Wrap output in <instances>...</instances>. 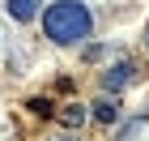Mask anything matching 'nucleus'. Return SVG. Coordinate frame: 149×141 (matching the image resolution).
I'll return each instance as SVG.
<instances>
[{
    "mask_svg": "<svg viewBox=\"0 0 149 141\" xmlns=\"http://www.w3.org/2000/svg\"><path fill=\"white\" fill-rule=\"evenodd\" d=\"M43 34L60 47H77L94 34V13L81 0H56L43 9Z\"/></svg>",
    "mask_w": 149,
    "mask_h": 141,
    "instance_id": "1",
    "label": "nucleus"
},
{
    "mask_svg": "<svg viewBox=\"0 0 149 141\" xmlns=\"http://www.w3.org/2000/svg\"><path fill=\"white\" fill-rule=\"evenodd\" d=\"M132 81H136V64H128V60H119V64H111V69L102 73V90L111 94V98L124 90V86H132Z\"/></svg>",
    "mask_w": 149,
    "mask_h": 141,
    "instance_id": "2",
    "label": "nucleus"
},
{
    "mask_svg": "<svg viewBox=\"0 0 149 141\" xmlns=\"http://www.w3.org/2000/svg\"><path fill=\"white\" fill-rule=\"evenodd\" d=\"M115 141H149V116L141 111V116L124 120V128H119V137Z\"/></svg>",
    "mask_w": 149,
    "mask_h": 141,
    "instance_id": "3",
    "label": "nucleus"
},
{
    "mask_svg": "<svg viewBox=\"0 0 149 141\" xmlns=\"http://www.w3.org/2000/svg\"><path fill=\"white\" fill-rule=\"evenodd\" d=\"M38 4H43V0H4V13H9L13 22H34Z\"/></svg>",
    "mask_w": 149,
    "mask_h": 141,
    "instance_id": "4",
    "label": "nucleus"
},
{
    "mask_svg": "<svg viewBox=\"0 0 149 141\" xmlns=\"http://www.w3.org/2000/svg\"><path fill=\"white\" fill-rule=\"evenodd\" d=\"M94 120H98V124L119 120V98H98V103H94Z\"/></svg>",
    "mask_w": 149,
    "mask_h": 141,
    "instance_id": "5",
    "label": "nucleus"
},
{
    "mask_svg": "<svg viewBox=\"0 0 149 141\" xmlns=\"http://www.w3.org/2000/svg\"><path fill=\"white\" fill-rule=\"evenodd\" d=\"M81 120H85V107H81V103H72L68 111H64V124L72 128V124H81Z\"/></svg>",
    "mask_w": 149,
    "mask_h": 141,
    "instance_id": "6",
    "label": "nucleus"
},
{
    "mask_svg": "<svg viewBox=\"0 0 149 141\" xmlns=\"http://www.w3.org/2000/svg\"><path fill=\"white\" fill-rule=\"evenodd\" d=\"M51 141H77V137H72V133H60V137H51Z\"/></svg>",
    "mask_w": 149,
    "mask_h": 141,
    "instance_id": "7",
    "label": "nucleus"
},
{
    "mask_svg": "<svg viewBox=\"0 0 149 141\" xmlns=\"http://www.w3.org/2000/svg\"><path fill=\"white\" fill-rule=\"evenodd\" d=\"M145 43H149V30H145Z\"/></svg>",
    "mask_w": 149,
    "mask_h": 141,
    "instance_id": "8",
    "label": "nucleus"
}]
</instances>
